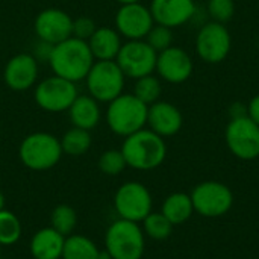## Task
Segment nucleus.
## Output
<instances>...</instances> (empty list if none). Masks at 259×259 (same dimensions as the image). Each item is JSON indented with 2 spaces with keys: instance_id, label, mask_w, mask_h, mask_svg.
<instances>
[{
  "instance_id": "2",
  "label": "nucleus",
  "mask_w": 259,
  "mask_h": 259,
  "mask_svg": "<svg viewBox=\"0 0 259 259\" xmlns=\"http://www.w3.org/2000/svg\"><path fill=\"white\" fill-rule=\"evenodd\" d=\"M120 150L127 167L141 171H149L159 167L167 156L164 138L150 129H141L126 137Z\"/></svg>"
},
{
  "instance_id": "26",
  "label": "nucleus",
  "mask_w": 259,
  "mask_h": 259,
  "mask_svg": "<svg viewBox=\"0 0 259 259\" xmlns=\"http://www.w3.org/2000/svg\"><path fill=\"white\" fill-rule=\"evenodd\" d=\"M143 232L156 241L167 240L173 232V225L162 212H150L143 220Z\"/></svg>"
},
{
  "instance_id": "24",
  "label": "nucleus",
  "mask_w": 259,
  "mask_h": 259,
  "mask_svg": "<svg viewBox=\"0 0 259 259\" xmlns=\"http://www.w3.org/2000/svg\"><path fill=\"white\" fill-rule=\"evenodd\" d=\"M91 141L93 140H91L90 131H85V129L73 126L61 138V147H62V152L65 155L80 156V155H85L90 150Z\"/></svg>"
},
{
  "instance_id": "31",
  "label": "nucleus",
  "mask_w": 259,
  "mask_h": 259,
  "mask_svg": "<svg viewBox=\"0 0 259 259\" xmlns=\"http://www.w3.org/2000/svg\"><path fill=\"white\" fill-rule=\"evenodd\" d=\"M206 11L212 21L226 24L235 15V2L234 0H208Z\"/></svg>"
},
{
  "instance_id": "8",
  "label": "nucleus",
  "mask_w": 259,
  "mask_h": 259,
  "mask_svg": "<svg viewBox=\"0 0 259 259\" xmlns=\"http://www.w3.org/2000/svg\"><path fill=\"white\" fill-rule=\"evenodd\" d=\"M77 96L79 91L74 82H70L55 74L36 83L33 93L36 105L42 111L53 114L68 111Z\"/></svg>"
},
{
  "instance_id": "14",
  "label": "nucleus",
  "mask_w": 259,
  "mask_h": 259,
  "mask_svg": "<svg viewBox=\"0 0 259 259\" xmlns=\"http://www.w3.org/2000/svg\"><path fill=\"white\" fill-rule=\"evenodd\" d=\"M153 24L152 12L143 3L121 5L115 14V29L127 41L144 39Z\"/></svg>"
},
{
  "instance_id": "33",
  "label": "nucleus",
  "mask_w": 259,
  "mask_h": 259,
  "mask_svg": "<svg viewBox=\"0 0 259 259\" xmlns=\"http://www.w3.org/2000/svg\"><path fill=\"white\" fill-rule=\"evenodd\" d=\"M52 50H53V46L52 44L38 39V46H35V52L32 55L35 56L36 61H47L49 62V58L52 55Z\"/></svg>"
},
{
  "instance_id": "18",
  "label": "nucleus",
  "mask_w": 259,
  "mask_h": 259,
  "mask_svg": "<svg viewBox=\"0 0 259 259\" xmlns=\"http://www.w3.org/2000/svg\"><path fill=\"white\" fill-rule=\"evenodd\" d=\"M147 124L150 131L162 138H167L176 135L181 131L184 124V117L178 106H175L173 103L158 100L149 106Z\"/></svg>"
},
{
  "instance_id": "25",
  "label": "nucleus",
  "mask_w": 259,
  "mask_h": 259,
  "mask_svg": "<svg viewBox=\"0 0 259 259\" xmlns=\"http://www.w3.org/2000/svg\"><path fill=\"white\" fill-rule=\"evenodd\" d=\"M161 93H162V83L159 77L153 74H147L140 79H135V87H134L132 94L137 99H140L143 103H146L147 106L158 102L161 97Z\"/></svg>"
},
{
  "instance_id": "19",
  "label": "nucleus",
  "mask_w": 259,
  "mask_h": 259,
  "mask_svg": "<svg viewBox=\"0 0 259 259\" xmlns=\"http://www.w3.org/2000/svg\"><path fill=\"white\" fill-rule=\"evenodd\" d=\"M67 112L71 124L74 127H80L85 131L94 129L102 118L100 103L90 94H79Z\"/></svg>"
},
{
  "instance_id": "34",
  "label": "nucleus",
  "mask_w": 259,
  "mask_h": 259,
  "mask_svg": "<svg viewBox=\"0 0 259 259\" xmlns=\"http://www.w3.org/2000/svg\"><path fill=\"white\" fill-rule=\"evenodd\" d=\"M229 115H231V120L234 118H243V117H249L247 115V105H243L241 102H235L231 105L229 108Z\"/></svg>"
},
{
  "instance_id": "11",
  "label": "nucleus",
  "mask_w": 259,
  "mask_h": 259,
  "mask_svg": "<svg viewBox=\"0 0 259 259\" xmlns=\"http://www.w3.org/2000/svg\"><path fill=\"white\" fill-rule=\"evenodd\" d=\"M225 140L231 153L238 159L252 161L259 156V126L249 117L231 120Z\"/></svg>"
},
{
  "instance_id": "28",
  "label": "nucleus",
  "mask_w": 259,
  "mask_h": 259,
  "mask_svg": "<svg viewBox=\"0 0 259 259\" xmlns=\"http://www.w3.org/2000/svg\"><path fill=\"white\" fill-rule=\"evenodd\" d=\"M21 223L18 217L8 211H0V246H12L15 244L21 237Z\"/></svg>"
},
{
  "instance_id": "10",
  "label": "nucleus",
  "mask_w": 259,
  "mask_h": 259,
  "mask_svg": "<svg viewBox=\"0 0 259 259\" xmlns=\"http://www.w3.org/2000/svg\"><path fill=\"white\" fill-rule=\"evenodd\" d=\"M114 208L120 219L140 223L152 212V194L140 182H126L114 196Z\"/></svg>"
},
{
  "instance_id": "36",
  "label": "nucleus",
  "mask_w": 259,
  "mask_h": 259,
  "mask_svg": "<svg viewBox=\"0 0 259 259\" xmlns=\"http://www.w3.org/2000/svg\"><path fill=\"white\" fill-rule=\"evenodd\" d=\"M97 259H112V258H111V255L108 253V250H106V249H103V250H100V252H99V258Z\"/></svg>"
},
{
  "instance_id": "27",
  "label": "nucleus",
  "mask_w": 259,
  "mask_h": 259,
  "mask_svg": "<svg viewBox=\"0 0 259 259\" xmlns=\"http://www.w3.org/2000/svg\"><path fill=\"white\" fill-rule=\"evenodd\" d=\"M50 223L56 232H59L64 237H68L73 234V231L77 225L76 211L70 205H58L52 212Z\"/></svg>"
},
{
  "instance_id": "39",
  "label": "nucleus",
  "mask_w": 259,
  "mask_h": 259,
  "mask_svg": "<svg viewBox=\"0 0 259 259\" xmlns=\"http://www.w3.org/2000/svg\"><path fill=\"white\" fill-rule=\"evenodd\" d=\"M0 259H2V246H0Z\"/></svg>"
},
{
  "instance_id": "9",
  "label": "nucleus",
  "mask_w": 259,
  "mask_h": 259,
  "mask_svg": "<svg viewBox=\"0 0 259 259\" xmlns=\"http://www.w3.org/2000/svg\"><path fill=\"white\" fill-rule=\"evenodd\" d=\"M156 59L158 53L146 42V39H131L121 46L115 62L126 77L140 79L155 73Z\"/></svg>"
},
{
  "instance_id": "29",
  "label": "nucleus",
  "mask_w": 259,
  "mask_h": 259,
  "mask_svg": "<svg viewBox=\"0 0 259 259\" xmlns=\"http://www.w3.org/2000/svg\"><path fill=\"white\" fill-rule=\"evenodd\" d=\"M127 167L121 150H106L99 158V168L106 176H117Z\"/></svg>"
},
{
  "instance_id": "22",
  "label": "nucleus",
  "mask_w": 259,
  "mask_h": 259,
  "mask_svg": "<svg viewBox=\"0 0 259 259\" xmlns=\"http://www.w3.org/2000/svg\"><path fill=\"white\" fill-rule=\"evenodd\" d=\"M161 212L168 219V222L173 226H176V225H182L191 219V215L194 212V206H193L191 197L188 194L173 193L164 200Z\"/></svg>"
},
{
  "instance_id": "35",
  "label": "nucleus",
  "mask_w": 259,
  "mask_h": 259,
  "mask_svg": "<svg viewBox=\"0 0 259 259\" xmlns=\"http://www.w3.org/2000/svg\"><path fill=\"white\" fill-rule=\"evenodd\" d=\"M247 115L259 126V94H256L247 105Z\"/></svg>"
},
{
  "instance_id": "3",
  "label": "nucleus",
  "mask_w": 259,
  "mask_h": 259,
  "mask_svg": "<svg viewBox=\"0 0 259 259\" xmlns=\"http://www.w3.org/2000/svg\"><path fill=\"white\" fill-rule=\"evenodd\" d=\"M149 106L137 99L134 94H120L108 103L106 123L109 129L118 137H129L147 124Z\"/></svg>"
},
{
  "instance_id": "13",
  "label": "nucleus",
  "mask_w": 259,
  "mask_h": 259,
  "mask_svg": "<svg viewBox=\"0 0 259 259\" xmlns=\"http://www.w3.org/2000/svg\"><path fill=\"white\" fill-rule=\"evenodd\" d=\"M33 29L39 41L56 46L73 36V18L62 9L47 8L36 15Z\"/></svg>"
},
{
  "instance_id": "37",
  "label": "nucleus",
  "mask_w": 259,
  "mask_h": 259,
  "mask_svg": "<svg viewBox=\"0 0 259 259\" xmlns=\"http://www.w3.org/2000/svg\"><path fill=\"white\" fill-rule=\"evenodd\" d=\"M120 5H132V3H141V0H117Z\"/></svg>"
},
{
  "instance_id": "17",
  "label": "nucleus",
  "mask_w": 259,
  "mask_h": 259,
  "mask_svg": "<svg viewBox=\"0 0 259 259\" xmlns=\"http://www.w3.org/2000/svg\"><path fill=\"white\" fill-rule=\"evenodd\" d=\"M149 9L156 24L175 29L193 18L196 3L194 0H152Z\"/></svg>"
},
{
  "instance_id": "6",
  "label": "nucleus",
  "mask_w": 259,
  "mask_h": 259,
  "mask_svg": "<svg viewBox=\"0 0 259 259\" xmlns=\"http://www.w3.org/2000/svg\"><path fill=\"white\" fill-rule=\"evenodd\" d=\"M126 76L115 61H94L85 77L88 94L99 103H109L123 94Z\"/></svg>"
},
{
  "instance_id": "32",
  "label": "nucleus",
  "mask_w": 259,
  "mask_h": 259,
  "mask_svg": "<svg viewBox=\"0 0 259 259\" xmlns=\"http://www.w3.org/2000/svg\"><path fill=\"white\" fill-rule=\"evenodd\" d=\"M97 29V24L93 18L90 17H79L73 20V36L82 41H87L94 35Z\"/></svg>"
},
{
  "instance_id": "15",
  "label": "nucleus",
  "mask_w": 259,
  "mask_h": 259,
  "mask_svg": "<svg viewBox=\"0 0 259 259\" xmlns=\"http://www.w3.org/2000/svg\"><path fill=\"white\" fill-rule=\"evenodd\" d=\"M193 59L182 47L171 46L158 53L155 71L168 83H182L188 80L193 74Z\"/></svg>"
},
{
  "instance_id": "20",
  "label": "nucleus",
  "mask_w": 259,
  "mask_h": 259,
  "mask_svg": "<svg viewBox=\"0 0 259 259\" xmlns=\"http://www.w3.org/2000/svg\"><path fill=\"white\" fill-rule=\"evenodd\" d=\"M65 237L52 226L39 229L30 240V255L33 259H61Z\"/></svg>"
},
{
  "instance_id": "38",
  "label": "nucleus",
  "mask_w": 259,
  "mask_h": 259,
  "mask_svg": "<svg viewBox=\"0 0 259 259\" xmlns=\"http://www.w3.org/2000/svg\"><path fill=\"white\" fill-rule=\"evenodd\" d=\"M2 209H5V196H3V193L0 191V211Z\"/></svg>"
},
{
  "instance_id": "16",
  "label": "nucleus",
  "mask_w": 259,
  "mask_h": 259,
  "mask_svg": "<svg viewBox=\"0 0 259 259\" xmlns=\"http://www.w3.org/2000/svg\"><path fill=\"white\" fill-rule=\"evenodd\" d=\"M5 83L12 91H27L35 87L38 79V61L32 53H18L12 56L3 71Z\"/></svg>"
},
{
  "instance_id": "5",
  "label": "nucleus",
  "mask_w": 259,
  "mask_h": 259,
  "mask_svg": "<svg viewBox=\"0 0 259 259\" xmlns=\"http://www.w3.org/2000/svg\"><path fill=\"white\" fill-rule=\"evenodd\" d=\"M105 249L112 259H141L146 249L144 232L138 223L118 219L105 234Z\"/></svg>"
},
{
  "instance_id": "1",
  "label": "nucleus",
  "mask_w": 259,
  "mask_h": 259,
  "mask_svg": "<svg viewBox=\"0 0 259 259\" xmlns=\"http://www.w3.org/2000/svg\"><path fill=\"white\" fill-rule=\"evenodd\" d=\"M94 61L96 59L88 42L74 36H70L65 41L53 46L52 55L49 58L53 74L74 83L85 80Z\"/></svg>"
},
{
  "instance_id": "23",
  "label": "nucleus",
  "mask_w": 259,
  "mask_h": 259,
  "mask_svg": "<svg viewBox=\"0 0 259 259\" xmlns=\"http://www.w3.org/2000/svg\"><path fill=\"white\" fill-rule=\"evenodd\" d=\"M100 249L96 243L85 235L65 237L62 258L61 259H97Z\"/></svg>"
},
{
  "instance_id": "7",
  "label": "nucleus",
  "mask_w": 259,
  "mask_h": 259,
  "mask_svg": "<svg viewBox=\"0 0 259 259\" xmlns=\"http://www.w3.org/2000/svg\"><path fill=\"white\" fill-rule=\"evenodd\" d=\"M194 211L203 217H222L234 205V194L231 188L217 181H206L194 187L190 194Z\"/></svg>"
},
{
  "instance_id": "21",
  "label": "nucleus",
  "mask_w": 259,
  "mask_h": 259,
  "mask_svg": "<svg viewBox=\"0 0 259 259\" xmlns=\"http://www.w3.org/2000/svg\"><path fill=\"white\" fill-rule=\"evenodd\" d=\"M90 50L96 61H115L123 42L121 35L112 27H97L94 35L88 39Z\"/></svg>"
},
{
  "instance_id": "12",
  "label": "nucleus",
  "mask_w": 259,
  "mask_h": 259,
  "mask_svg": "<svg viewBox=\"0 0 259 259\" xmlns=\"http://www.w3.org/2000/svg\"><path fill=\"white\" fill-rule=\"evenodd\" d=\"M232 47V38L228 27L222 23H206L196 36V52L208 64L223 62Z\"/></svg>"
},
{
  "instance_id": "30",
  "label": "nucleus",
  "mask_w": 259,
  "mask_h": 259,
  "mask_svg": "<svg viewBox=\"0 0 259 259\" xmlns=\"http://www.w3.org/2000/svg\"><path fill=\"white\" fill-rule=\"evenodd\" d=\"M144 39L156 53H161L173 46V29L155 23Z\"/></svg>"
},
{
  "instance_id": "4",
  "label": "nucleus",
  "mask_w": 259,
  "mask_h": 259,
  "mask_svg": "<svg viewBox=\"0 0 259 259\" xmlns=\"http://www.w3.org/2000/svg\"><path fill=\"white\" fill-rule=\"evenodd\" d=\"M62 155L61 140L49 132L29 134L18 147V158L21 164L35 171L53 168L61 161Z\"/></svg>"
}]
</instances>
